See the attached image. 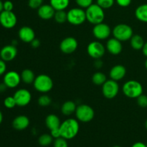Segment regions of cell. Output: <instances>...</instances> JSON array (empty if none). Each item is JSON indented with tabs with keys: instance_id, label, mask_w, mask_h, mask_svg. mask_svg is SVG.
Segmentation results:
<instances>
[{
	"instance_id": "2e32d148",
	"label": "cell",
	"mask_w": 147,
	"mask_h": 147,
	"mask_svg": "<svg viewBox=\"0 0 147 147\" xmlns=\"http://www.w3.org/2000/svg\"><path fill=\"white\" fill-rule=\"evenodd\" d=\"M18 36L20 40L25 43H30L35 38V32L32 27L24 26L20 29Z\"/></svg>"
},
{
	"instance_id": "d590c367",
	"label": "cell",
	"mask_w": 147,
	"mask_h": 147,
	"mask_svg": "<svg viewBox=\"0 0 147 147\" xmlns=\"http://www.w3.org/2000/svg\"><path fill=\"white\" fill-rule=\"evenodd\" d=\"M136 100H137V104L141 108L147 107V96L146 95L142 94L136 98Z\"/></svg>"
},
{
	"instance_id": "ac0fdd59",
	"label": "cell",
	"mask_w": 147,
	"mask_h": 147,
	"mask_svg": "<svg viewBox=\"0 0 147 147\" xmlns=\"http://www.w3.org/2000/svg\"><path fill=\"white\" fill-rule=\"evenodd\" d=\"M55 13V9L50 4H43L40 8L37 9V15L44 20H48L53 18Z\"/></svg>"
},
{
	"instance_id": "8992f818",
	"label": "cell",
	"mask_w": 147,
	"mask_h": 147,
	"mask_svg": "<svg viewBox=\"0 0 147 147\" xmlns=\"http://www.w3.org/2000/svg\"><path fill=\"white\" fill-rule=\"evenodd\" d=\"M67 22L73 25H80L86 21V10L80 7H74L67 12Z\"/></svg>"
},
{
	"instance_id": "60d3db41",
	"label": "cell",
	"mask_w": 147,
	"mask_h": 147,
	"mask_svg": "<svg viewBox=\"0 0 147 147\" xmlns=\"http://www.w3.org/2000/svg\"><path fill=\"white\" fill-rule=\"evenodd\" d=\"M30 44H31L32 47H33V48H37V47H39L40 46V41L38 39L34 38V40L30 42Z\"/></svg>"
},
{
	"instance_id": "7c38bea8",
	"label": "cell",
	"mask_w": 147,
	"mask_h": 147,
	"mask_svg": "<svg viewBox=\"0 0 147 147\" xmlns=\"http://www.w3.org/2000/svg\"><path fill=\"white\" fill-rule=\"evenodd\" d=\"M13 96L16 100L17 106H20V107L27 106L32 100L31 93L25 88H21L17 90L14 93Z\"/></svg>"
},
{
	"instance_id": "e575fe53",
	"label": "cell",
	"mask_w": 147,
	"mask_h": 147,
	"mask_svg": "<svg viewBox=\"0 0 147 147\" xmlns=\"http://www.w3.org/2000/svg\"><path fill=\"white\" fill-rule=\"evenodd\" d=\"M44 0H29L28 6L32 9H37L43 4Z\"/></svg>"
},
{
	"instance_id": "8d00e7d4",
	"label": "cell",
	"mask_w": 147,
	"mask_h": 147,
	"mask_svg": "<svg viewBox=\"0 0 147 147\" xmlns=\"http://www.w3.org/2000/svg\"><path fill=\"white\" fill-rule=\"evenodd\" d=\"M116 4L121 7H127L131 3L132 0H115Z\"/></svg>"
},
{
	"instance_id": "ba28073f",
	"label": "cell",
	"mask_w": 147,
	"mask_h": 147,
	"mask_svg": "<svg viewBox=\"0 0 147 147\" xmlns=\"http://www.w3.org/2000/svg\"><path fill=\"white\" fill-rule=\"evenodd\" d=\"M119 92V86L118 82L112 79L107 80L102 86V93L106 98L113 99Z\"/></svg>"
},
{
	"instance_id": "484cf974",
	"label": "cell",
	"mask_w": 147,
	"mask_h": 147,
	"mask_svg": "<svg viewBox=\"0 0 147 147\" xmlns=\"http://www.w3.org/2000/svg\"><path fill=\"white\" fill-rule=\"evenodd\" d=\"M50 4L55 11L65 10L68 7L70 0H50Z\"/></svg>"
},
{
	"instance_id": "d4e9b609",
	"label": "cell",
	"mask_w": 147,
	"mask_h": 147,
	"mask_svg": "<svg viewBox=\"0 0 147 147\" xmlns=\"http://www.w3.org/2000/svg\"><path fill=\"white\" fill-rule=\"evenodd\" d=\"M21 76L22 81L26 84H32L34 83V80L35 79V75L34 72L30 69H24L20 74Z\"/></svg>"
},
{
	"instance_id": "603a6c76",
	"label": "cell",
	"mask_w": 147,
	"mask_h": 147,
	"mask_svg": "<svg viewBox=\"0 0 147 147\" xmlns=\"http://www.w3.org/2000/svg\"><path fill=\"white\" fill-rule=\"evenodd\" d=\"M76 108H77V106L74 102L72 100H67L62 105L61 112L65 116H70L76 112Z\"/></svg>"
},
{
	"instance_id": "ab89813d",
	"label": "cell",
	"mask_w": 147,
	"mask_h": 147,
	"mask_svg": "<svg viewBox=\"0 0 147 147\" xmlns=\"http://www.w3.org/2000/svg\"><path fill=\"white\" fill-rule=\"evenodd\" d=\"M50 135L53 136V138L54 139H57V138H59V137H61V134H60V128H58V129H53V130L50 131Z\"/></svg>"
},
{
	"instance_id": "9c48e42d",
	"label": "cell",
	"mask_w": 147,
	"mask_h": 147,
	"mask_svg": "<svg viewBox=\"0 0 147 147\" xmlns=\"http://www.w3.org/2000/svg\"><path fill=\"white\" fill-rule=\"evenodd\" d=\"M106 48L100 42L93 41L88 45L87 53L92 58L97 60L103 57Z\"/></svg>"
},
{
	"instance_id": "3957f363",
	"label": "cell",
	"mask_w": 147,
	"mask_h": 147,
	"mask_svg": "<svg viewBox=\"0 0 147 147\" xmlns=\"http://www.w3.org/2000/svg\"><path fill=\"white\" fill-rule=\"evenodd\" d=\"M122 91L129 98H137L143 94V86L137 80H130L123 84Z\"/></svg>"
},
{
	"instance_id": "52a82bcc",
	"label": "cell",
	"mask_w": 147,
	"mask_h": 147,
	"mask_svg": "<svg viewBox=\"0 0 147 147\" xmlns=\"http://www.w3.org/2000/svg\"><path fill=\"white\" fill-rule=\"evenodd\" d=\"M75 113L77 120L83 123L91 121L95 116V112L93 108L86 104L78 106Z\"/></svg>"
},
{
	"instance_id": "d6a6232c",
	"label": "cell",
	"mask_w": 147,
	"mask_h": 147,
	"mask_svg": "<svg viewBox=\"0 0 147 147\" xmlns=\"http://www.w3.org/2000/svg\"><path fill=\"white\" fill-rule=\"evenodd\" d=\"M53 147H68L67 139L63 137H59L55 139L53 142Z\"/></svg>"
},
{
	"instance_id": "5bb4252c",
	"label": "cell",
	"mask_w": 147,
	"mask_h": 147,
	"mask_svg": "<svg viewBox=\"0 0 147 147\" xmlns=\"http://www.w3.org/2000/svg\"><path fill=\"white\" fill-rule=\"evenodd\" d=\"M78 42L75 37H67L63 39L60 44V50L65 54L73 53L78 48Z\"/></svg>"
},
{
	"instance_id": "277c9868",
	"label": "cell",
	"mask_w": 147,
	"mask_h": 147,
	"mask_svg": "<svg viewBox=\"0 0 147 147\" xmlns=\"http://www.w3.org/2000/svg\"><path fill=\"white\" fill-rule=\"evenodd\" d=\"M53 79L45 74H40L35 78L33 83L34 89L41 93H47L53 88Z\"/></svg>"
},
{
	"instance_id": "4dcf8cb0",
	"label": "cell",
	"mask_w": 147,
	"mask_h": 147,
	"mask_svg": "<svg viewBox=\"0 0 147 147\" xmlns=\"http://www.w3.org/2000/svg\"><path fill=\"white\" fill-rule=\"evenodd\" d=\"M115 1H116L115 0H97L96 4L103 9H106L113 7Z\"/></svg>"
},
{
	"instance_id": "7402d4cb",
	"label": "cell",
	"mask_w": 147,
	"mask_h": 147,
	"mask_svg": "<svg viewBox=\"0 0 147 147\" xmlns=\"http://www.w3.org/2000/svg\"><path fill=\"white\" fill-rule=\"evenodd\" d=\"M135 17L140 22L147 23V4H141L136 9Z\"/></svg>"
},
{
	"instance_id": "30bf717a",
	"label": "cell",
	"mask_w": 147,
	"mask_h": 147,
	"mask_svg": "<svg viewBox=\"0 0 147 147\" xmlns=\"http://www.w3.org/2000/svg\"><path fill=\"white\" fill-rule=\"evenodd\" d=\"M17 23L16 14L12 11H2L0 13V24L5 29H12Z\"/></svg>"
},
{
	"instance_id": "ffe728a7",
	"label": "cell",
	"mask_w": 147,
	"mask_h": 147,
	"mask_svg": "<svg viewBox=\"0 0 147 147\" xmlns=\"http://www.w3.org/2000/svg\"><path fill=\"white\" fill-rule=\"evenodd\" d=\"M30 126V119L27 116L20 115L14 119L12 121V126L17 131H23Z\"/></svg>"
},
{
	"instance_id": "4fadbf2b",
	"label": "cell",
	"mask_w": 147,
	"mask_h": 147,
	"mask_svg": "<svg viewBox=\"0 0 147 147\" xmlns=\"http://www.w3.org/2000/svg\"><path fill=\"white\" fill-rule=\"evenodd\" d=\"M22 81L21 76L17 72L11 70L5 73L3 78V83L8 88H15Z\"/></svg>"
},
{
	"instance_id": "b9f144b4",
	"label": "cell",
	"mask_w": 147,
	"mask_h": 147,
	"mask_svg": "<svg viewBox=\"0 0 147 147\" xmlns=\"http://www.w3.org/2000/svg\"><path fill=\"white\" fill-rule=\"evenodd\" d=\"M131 147H147L146 144H144L143 142H136V143L134 144L133 145H132Z\"/></svg>"
},
{
	"instance_id": "f1b7e54d",
	"label": "cell",
	"mask_w": 147,
	"mask_h": 147,
	"mask_svg": "<svg viewBox=\"0 0 147 147\" xmlns=\"http://www.w3.org/2000/svg\"><path fill=\"white\" fill-rule=\"evenodd\" d=\"M54 20L55 21L59 24H63L65 22H67V12L65 10H58V11H55L54 15Z\"/></svg>"
},
{
	"instance_id": "cb8c5ba5",
	"label": "cell",
	"mask_w": 147,
	"mask_h": 147,
	"mask_svg": "<svg viewBox=\"0 0 147 147\" xmlns=\"http://www.w3.org/2000/svg\"><path fill=\"white\" fill-rule=\"evenodd\" d=\"M144 43L143 37L139 34H134L130 40L131 47L135 50H142Z\"/></svg>"
},
{
	"instance_id": "1f68e13d",
	"label": "cell",
	"mask_w": 147,
	"mask_h": 147,
	"mask_svg": "<svg viewBox=\"0 0 147 147\" xmlns=\"http://www.w3.org/2000/svg\"><path fill=\"white\" fill-rule=\"evenodd\" d=\"M4 105L8 109H14L17 106L16 100L14 99V96H8V97L6 98L4 100Z\"/></svg>"
},
{
	"instance_id": "6da1fadb",
	"label": "cell",
	"mask_w": 147,
	"mask_h": 147,
	"mask_svg": "<svg viewBox=\"0 0 147 147\" xmlns=\"http://www.w3.org/2000/svg\"><path fill=\"white\" fill-rule=\"evenodd\" d=\"M80 130V125L77 119H68L61 123L60 126L61 137L67 140L73 139L76 137Z\"/></svg>"
},
{
	"instance_id": "bcb514c9",
	"label": "cell",
	"mask_w": 147,
	"mask_h": 147,
	"mask_svg": "<svg viewBox=\"0 0 147 147\" xmlns=\"http://www.w3.org/2000/svg\"><path fill=\"white\" fill-rule=\"evenodd\" d=\"M2 11H4V2H2L1 0H0V13Z\"/></svg>"
},
{
	"instance_id": "44dd1931",
	"label": "cell",
	"mask_w": 147,
	"mask_h": 147,
	"mask_svg": "<svg viewBox=\"0 0 147 147\" xmlns=\"http://www.w3.org/2000/svg\"><path fill=\"white\" fill-rule=\"evenodd\" d=\"M61 122L57 116L55 114H50L46 117L45 125L50 131L60 128Z\"/></svg>"
},
{
	"instance_id": "f907efd6",
	"label": "cell",
	"mask_w": 147,
	"mask_h": 147,
	"mask_svg": "<svg viewBox=\"0 0 147 147\" xmlns=\"http://www.w3.org/2000/svg\"><path fill=\"white\" fill-rule=\"evenodd\" d=\"M113 147H121V146H113Z\"/></svg>"
},
{
	"instance_id": "7dc6e473",
	"label": "cell",
	"mask_w": 147,
	"mask_h": 147,
	"mask_svg": "<svg viewBox=\"0 0 147 147\" xmlns=\"http://www.w3.org/2000/svg\"><path fill=\"white\" fill-rule=\"evenodd\" d=\"M2 121H3V114L2 113H1V111H0V124L2 123Z\"/></svg>"
},
{
	"instance_id": "7a4b0ae2",
	"label": "cell",
	"mask_w": 147,
	"mask_h": 147,
	"mask_svg": "<svg viewBox=\"0 0 147 147\" xmlns=\"http://www.w3.org/2000/svg\"><path fill=\"white\" fill-rule=\"evenodd\" d=\"M86 20L92 24L103 22L105 19L104 9L97 4H92L86 10Z\"/></svg>"
},
{
	"instance_id": "681fc988",
	"label": "cell",
	"mask_w": 147,
	"mask_h": 147,
	"mask_svg": "<svg viewBox=\"0 0 147 147\" xmlns=\"http://www.w3.org/2000/svg\"><path fill=\"white\" fill-rule=\"evenodd\" d=\"M145 128H146L147 130V119L146 120V121H145Z\"/></svg>"
},
{
	"instance_id": "7bdbcfd3",
	"label": "cell",
	"mask_w": 147,
	"mask_h": 147,
	"mask_svg": "<svg viewBox=\"0 0 147 147\" xmlns=\"http://www.w3.org/2000/svg\"><path fill=\"white\" fill-rule=\"evenodd\" d=\"M102 65H103V63L100 61V59H97L96 62H95V66H96L97 68H100Z\"/></svg>"
},
{
	"instance_id": "e0dca14e",
	"label": "cell",
	"mask_w": 147,
	"mask_h": 147,
	"mask_svg": "<svg viewBox=\"0 0 147 147\" xmlns=\"http://www.w3.org/2000/svg\"><path fill=\"white\" fill-rule=\"evenodd\" d=\"M106 48V50H108L111 55H117L122 52L123 46H122L121 42L120 40L113 37V38H110L107 41Z\"/></svg>"
},
{
	"instance_id": "ee69618b",
	"label": "cell",
	"mask_w": 147,
	"mask_h": 147,
	"mask_svg": "<svg viewBox=\"0 0 147 147\" xmlns=\"http://www.w3.org/2000/svg\"><path fill=\"white\" fill-rule=\"evenodd\" d=\"M142 53L144 55V56H146L147 57V42H146L144 45V47L142 48Z\"/></svg>"
},
{
	"instance_id": "f35d334b",
	"label": "cell",
	"mask_w": 147,
	"mask_h": 147,
	"mask_svg": "<svg viewBox=\"0 0 147 147\" xmlns=\"http://www.w3.org/2000/svg\"><path fill=\"white\" fill-rule=\"evenodd\" d=\"M7 70V65H6V62L4 61L3 60L0 59V76L4 75Z\"/></svg>"
},
{
	"instance_id": "5b68a950",
	"label": "cell",
	"mask_w": 147,
	"mask_h": 147,
	"mask_svg": "<svg viewBox=\"0 0 147 147\" xmlns=\"http://www.w3.org/2000/svg\"><path fill=\"white\" fill-rule=\"evenodd\" d=\"M113 37L121 42L130 40L134 35L133 29L131 26L126 24H119L113 27L112 30Z\"/></svg>"
},
{
	"instance_id": "f6af8a7d",
	"label": "cell",
	"mask_w": 147,
	"mask_h": 147,
	"mask_svg": "<svg viewBox=\"0 0 147 147\" xmlns=\"http://www.w3.org/2000/svg\"><path fill=\"white\" fill-rule=\"evenodd\" d=\"M7 88V86H6L4 83H0V92H4Z\"/></svg>"
},
{
	"instance_id": "74e56055",
	"label": "cell",
	"mask_w": 147,
	"mask_h": 147,
	"mask_svg": "<svg viewBox=\"0 0 147 147\" xmlns=\"http://www.w3.org/2000/svg\"><path fill=\"white\" fill-rule=\"evenodd\" d=\"M14 9V4L11 1H5L4 2V11H12Z\"/></svg>"
},
{
	"instance_id": "83f0119b",
	"label": "cell",
	"mask_w": 147,
	"mask_h": 147,
	"mask_svg": "<svg viewBox=\"0 0 147 147\" xmlns=\"http://www.w3.org/2000/svg\"><path fill=\"white\" fill-rule=\"evenodd\" d=\"M53 136L48 134H43L39 137L38 143L40 146H49L52 143H53Z\"/></svg>"
},
{
	"instance_id": "9a60e30c",
	"label": "cell",
	"mask_w": 147,
	"mask_h": 147,
	"mask_svg": "<svg viewBox=\"0 0 147 147\" xmlns=\"http://www.w3.org/2000/svg\"><path fill=\"white\" fill-rule=\"evenodd\" d=\"M17 55V49L15 45H9L0 50V58L5 62H10L14 60Z\"/></svg>"
},
{
	"instance_id": "f546056e",
	"label": "cell",
	"mask_w": 147,
	"mask_h": 147,
	"mask_svg": "<svg viewBox=\"0 0 147 147\" xmlns=\"http://www.w3.org/2000/svg\"><path fill=\"white\" fill-rule=\"evenodd\" d=\"M52 103V99L50 98V97L47 95L44 94L42 95L41 96L38 98L37 99V103L40 105V106H42V107H46V106H48L51 104Z\"/></svg>"
},
{
	"instance_id": "816d5d0a",
	"label": "cell",
	"mask_w": 147,
	"mask_h": 147,
	"mask_svg": "<svg viewBox=\"0 0 147 147\" xmlns=\"http://www.w3.org/2000/svg\"><path fill=\"white\" fill-rule=\"evenodd\" d=\"M146 146H147V143H146Z\"/></svg>"
},
{
	"instance_id": "8fae6325",
	"label": "cell",
	"mask_w": 147,
	"mask_h": 147,
	"mask_svg": "<svg viewBox=\"0 0 147 147\" xmlns=\"http://www.w3.org/2000/svg\"><path fill=\"white\" fill-rule=\"evenodd\" d=\"M112 33L110 26L106 23H99L95 24L93 28V36L98 40H104L110 37Z\"/></svg>"
},
{
	"instance_id": "4316f807",
	"label": "cell",
	"mask_w": 147,
	"mask_h": 147,
	"mask_svg": "<svg viewBox=\"0 0 147 147\" xmlns=\"http://www.w3.org/2000/svg\"><path fill=\"white\" fill-rule=\"evenodd\" d=\"M106 80V75L102 72H96L92 76V82L96 86H103Z\"/></svg>"
},
{
	"instance_id": "d6986e66",
	"label": "cell",
	"mask_w": 147,
	"mask_h": 147,
	"mask_svg": "<svg viewBox=\"0 0 147 147\" xmlns=\"http://www.w3.org/2000/svg\"><path fill=\"white\" fill-rule=\"evenodd\" d=\"M126 67L122 65H116L112 67V68L111 69L109 76H110L111 79L118 82L122 80L126 76Z\"/></svg>"
},
{
	"instance_id": "c3c4849f",
	"label": "cell",
	"mask_w": 147,
	"mask_h": 147,
	"mask_svg": "<svg viewBox=\"0 0 147 147\" xmlns=\"http://www.w3.org/2000/svg\"><path fill=\"white\" fill-rule=\"evenodd\" d=\"M145 67H146V69L147 70V57H146V60H145Z\"/></svg>"
},
{
	"instance_id": "836d02e7",
	"label": "cell",
	"mask_w": 147,
	"mask_h": 147,
	"mask_svg": "<svg viewBox=\"0 0 147 147\" xmlns=\"http://www.w3.org/2000/svg\"><path fill=\"white\" fill-rule=\"evenodd\" d=\"M93 0H76V3L78 7L82 9H87L93 3Z\"/></svg>"
}]
</instances>
